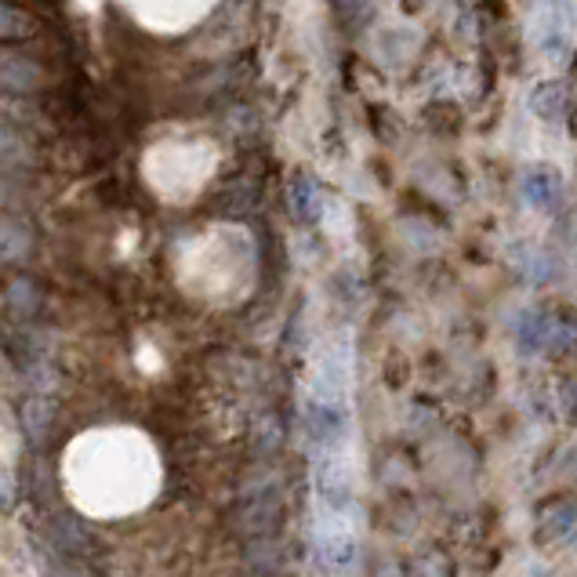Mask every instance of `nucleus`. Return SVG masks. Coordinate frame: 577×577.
<instances>
[{
    "mask_svg": "<svg viewBox=\"0 0 577 577\" xmlns=\"http://www.w3.org/2000/svg\"><path fill=\"white\" fill-rule=\"evenodd\" d=\"M577 0H534V44L548 62L563 66L574 51Z\"/></svg>",
    "mask_w": 577,
    "mask_h": 577,
    "instance_id": "f257e3e1",
    "label": "nucleus"
},
{
    "mask_svg": "<svg viewBox=\"0 0 577 577\" xmlns=\"http://www.w3.org/2000/svg\"><path fill=\"white\" fill-rule=\"evenodd\" d=\"M519 189H524V197L541 211H556L563 203V178H559V171L545 168V163H530L524 171Z\"/></svg>",
    "mask_w": 577,
    "mask_h": 577,
    "instance_id": "f03ea898",
    "label": "nucleus"
},
{
    "mask_svg": "<svg viewBox=\"0 0 577 577\" xmlns=\"http://www.w3.org/2000/svg\"><path fill=\"white\" fill-rule=\"evenodd\" d=\"M567 106H570V94H567V84H563V80H545V84L530 91V109L548 123L563 120Z\"/></svg>",
    "mask_w": 577,
    "mask_h": 577,
    "instance_id": "7ed1b4c3",
    "label": "nucleus"
},
{
    "mask_svg": "<svg viewBox=\"0 0 577 577\" xmlns=\"http://www.w3.org/2000/svg\"><path fill=\"white\" fill-rule=\"evenodd\" d=\"M30 247H33V229L26 226V218L0 211V258L26 255Z\"/></svg>",
    "mask_w": 577,
    "mask_h": 577,
    "instance_id": "20e7f679",
    "label": "nucleus"
},
{
    "mask_svg": "<svg viewBox=\"0 0 577 577\" xmlns=\"http://www.w3.org/2000/svg\"><path fill=\"white\" fill-rule=\"evenodd\" d=\"M30 16L19 11L16 4H8V0H0V40H19L30 33Z\"/></svg>",
    "mask_w": 577,
    "mask_h": 577,
    "instance_id": "39448f33",
    "label": "nucleus"
}]
</instances>
